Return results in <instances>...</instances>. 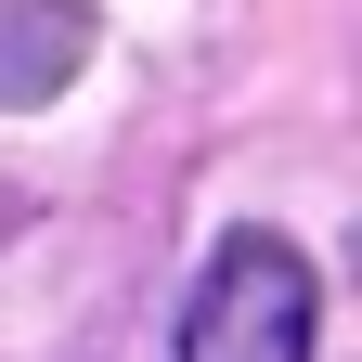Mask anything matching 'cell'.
<instances>
[{
	"label": "cell",
	"instance_id": "2",
	"mask_svg": "<svg viewBox=\"0 0 362 362\" xmlns=\"http://www.w3.org/2000/svg\"><path fill=\"white\" fill-rule=\"evenodd\" d=\"M90 52V13L78 0H0V104H52Z\"/></svg>",
	"mask_w": 362,
	"mask_h": 362
},
{
	"label": "cell",
	"instance_id": "1",
	"mask_svg": "<svg viewBox=\"0 0 362 362\" xmlns=\"http://www.w3.org/2000/svg\"><path fill=\"white\" fill-rule=\"evenodd\" d=\"M310 310H324L310 259L246 220V233H220L194 310H181V362H310Z\"/></svg>",
	"mask_w": 362,
	"mask_h": 362
}]
</instances>
